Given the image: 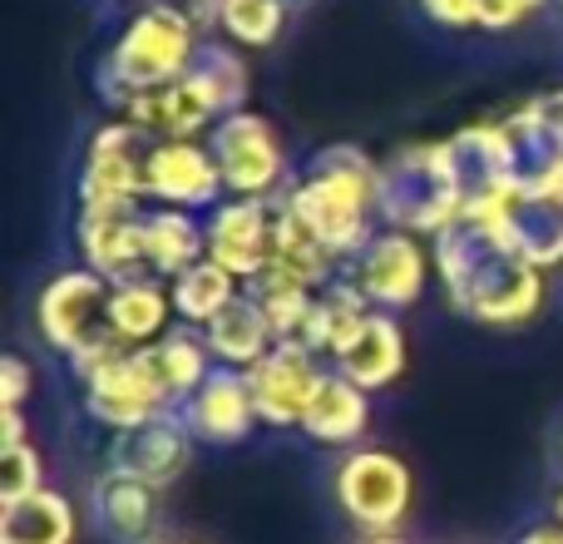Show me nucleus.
I'll return each mask as SVG.
<instances>
[{"label": "nucleus", "mask_w": 563, "mask_h": 544, "mask_svg": "<svg viewBox=\"0 0 563 544\" xmlns=\"http://www.w3.org/2000/svg\"><path fill=\"white\" fill-rule=\"evenodd\" d=\"M109 322H114V337L124 347H154L158 337H168L178 327L168 278L144 272V278L114 282V292H109Z\"/></svg>", "instance_id": "obj_20"}, {"label": "nucleus", "mask_w": 563, "mask_h": 544, "mask_svg": "<svg viewBox=\"0 0 563 544\" xmlns=\"http://www.w3.org/2000/svg\"><path fill=\"white\" fill-rule=\"evenodd\" d=\"M549 278L519 248H509L499 233L460 218L455 228L435 238V282L460 317L495 331H515L544 312Z\"/></svg>", "instance_id": "obj_1"}, {"label": "nucleus", "mask_w": 563, "mask_h": 544, "mask_svg": "<svg viewBox=\"0 0 563 544\" xmlns=\"http://www.w3.org/2000/svg\"><path fill=\"white\" fill-rule=\"evenodd\" d=\"M75 535L79 510L49 486L20 505H0V544H75Z\"/></svg>", "instance_id": "obj_25"}, {"label": "nucleus", "mask_w": 563, "mask_h": 544, "mask_svg": "<svg viewBox=\"0 0 563 544\" xmlns=\"http://www.w3.org/2000/svg\"><path fill=\"white\" fill-rule=\"evenodd\" d=\"M291 6H297V0H223V6H218V30L213 35L243 45L247 55L273 50L277 40L287 35V25H291Z\"/></svg>", "instance_id": "obj_28"}, {"label": "nucleus", "mask_w": 563, "mask_h": 544, "mask_svg": "<svg viewBox=\"0 0 563 544\" xmlns=\"http://www.w3.org/2000/svg\"><path fill=\"white\" fill-rule=\"evenodd\" d=\"M554 10H559V15H563V0H554Z\"/></svg>", "instance_id": "obj_42"}, {"label": "nucleus", "mask_w": 563, "mask_h": 544, "mask_svg": "<svg viewBox=\"0 0 563 544\" xmlns=\"http://www.w3.org/2000/svg\"><path fill=\"white\" fill-rule=\"evenodd\" d=\"M321 377H327V361L307 347V341H277L253 371V401H257V416L263 426L273 431H301V416H307L311 396H317Z\"/></svg>", "instance_id": "obj_13"}, {"label": "nucleus", "mask_w": 563, "mask_h": 544, "mask_svg": "<svg viewBox=\"0 0 563 544\" xmlns=\"http://www.w3.org/2000/svg\"><path fill=\"white\" fill-rule=\"evenodd\" d=\"M247 297H253L257 307H263V317L273 322L277 341L301 337L311 307H317V287H307V282H291V278H282V272H257V278L247 282Z\"/></svg>", "instance_id": "obj_30"}, {"label": "nucleus", "mask_w": 563, "mask_h": 544, "mask_svg": "<svg viewBox=\"0 0 563 544\" xmlns=\"http://www.w3.org/2000/svg\"><path fill=\"white\" fill-rule=\"evenodd\" d=\"M158 496L164 490L144 486L134 476H114V470H99L95 476V520L114 544H148L158 530Z\"/></svg>", "instance_id": "obj_21"}, {"label": "nucleus", "mask_w": 563, "mask_h": 544, "mask_svg": "<svg viewBox=\"0 0 563 544\" xmlns=\"http://www.w3.org/2000/svg\"><path fill=\"white\" fill-rule=\"evenodd\" d=\"M144 208L148 204H114V208H79L75 214V248L79 263L99 278L124 282L144 278Z\"/></svg>", "instance_id": "obj_17"}, {"label": "nucleus", "mask_w": 563, "mask_h": 544, "mask_svg": "<svg viewBox=\"0 0 563 544\" xmlns=\"http://www.w3.org/2000/svg\"><path fill=\"white\" fill-rule=\"evenodd\" d=\"M174 544H203V540H174Z\"/></svg>", "instance_id": "obj_40"}, {"label": "nucleus", "mask_w": 563, "mask_h": 544, "mask_svg": "<svg viewBox=\"0 0 563 544\" xmlns=\"http://www.w3.org/2000/svg\"><path fill=\"white\" fill-rule=\"evenodd\" d=\"M203 341L208 351H213L218 367H233V371H253L257 361L267 357V351L277 347V331L273 322L263 317V307H257L253 297H238L228 312H218L213 322L203 327Z\"/></svg>", "instance_id": "obj_23"}, {"label": "nucleus", "mask_w": 563, "mask_h": 544, "mask_svg": "<svg viewBox=\"0 0 563 544\" xmlns=\"http://www.w3.org/2000/svg\"><path fill=\"white\" fill-rule=\"evenodd\" d=\"M109 292H114V282L79 263V268L55 272L35 297L40 341H45L55 357H65L69 367H75V377L85 367H95L99 357L124 347V341L114 337V322H109Z\"/></svg>", "instance_id": "obj_5"}, {"label": "nucleus", "mask_w": 563, "mask_h": 544, "mask_svg": "<svg viewBox=\"0 0 563 544\" xmlns=\"http://www.w3.org/2000/svg\"><path fill=\"white\" fill-rule=\"evenodd\" d=\"M406 367H410V341L396 312H366V322L351 331V341L331 357V371H341L371 396L396 387L406 377Z\"/></svg>", "instance_id": "obj_18"}, {"label": "nucleus", "mask_w": 563, "mask_h": 544, "mask_svg": "<svg viewBox=\"0 0 563 544\" xmlns=\"http://www.w3.org/2000/svg\"><path fill=\"white\" fill-rule=\"evenodd\" d=\"M554 6V0H485V35H509V30H525L534 15H544V10Z\"/></svg>", "instance_id": "obj_33"}, {"label": "nucleus", "mask_w": 563, "mask_h": 544, "mask_svg": "<svg viewBox=\"0 0 563 544\" xmlns=\"http://www.w3.org/2000/svg\"><path fill=\"white\" fill-rule=\"evenodd\" d=\"M203 45V25L188 15L178 0H144L134 6V15L119 25V35L109 40L104 59L95 69V89L109 109L129 105L144 89H158L168 79L188 75Z\"/></svg>", "instance_id": "obj_3"}, {"label": "nucleus", "mask_w": 563, "mask_h": 544, "mask_svg": "<svg viewBox=\"0 0 563 544\" xmlns=\"http://www.w3.org/2000/svg\"><path fill=\"white\" fill-rule=\"evenodd\" d=\"M168 287H174L178 322H184V327H198V331H203L218 312H228L247 292L243 278H233V272H228L223 263H213V258H203V263H194L188 272L168 278Z\"/></svg>", "instance_id": "obj_26"}, {"label": "nucleus", "mask_w": 563, "mask_h": 544, "mask_svg": "<svg viewBox=\"0 0 563 544\" xmlns=\"http://www.w3.org/2000/svg\"><path fill=\"white\" fill-rule=\"evenodd\" d=\"M223 168L228 198H282V188L291 184L287 144H282L277 124L257 109H233L218 119V129L208 134Z\"/></svg>", "instance_id": "obj_8"}, {"label": "nucleus", "mask_w": 563, "mask_h": 544, "mask_svg": "<svg viewBox=\"0 0 563 544\" xmlns=\"http://www.w3.org/2000/svg\"><path fill=\"white\" fill-rule=\"evenodd\" d=\"M45 490V460L30 446H5L0 450V505H20V500Z\"/></svg>", "instance_id": "obj_31"}, {"label": "nucleus", "mask_w": 563, "mask_h": 544, "mask_svg": "<svg viewBox=\"0 0 563 544\" xmlns=\"http://www.w3.org/2000/svg\"><path fill=\"white\" fill-rule=\"evenodd\" d=\"M154 139L124 115H109L95 124L79 159L75 198L79 208H114V204H144V154Z\"/></svg>", "instance_id": "obj_10"}, {"label": "nucleus", "mask_w": 563, "mask_h": 544, "mask_svg": "<svg viewBox=\"0 0 563 544\" xmlns=\"http://www.w3.org/2000/svg\"><path fill=\"white\" fill-rule=\"evenodd\" d=\"M515 544H563V525H559V520H544V525H529Z\"/></svg>", "instance_id": "obj_36"}, {"label": "nucleus", "mask_w": 563, "mask_h": 544, "mask_svg": "<svg viewBox=\"0 0 563 544\" xmlns=\"http://www.w3.org/2000/svg\"><path fill=\"white\" fill-rule=\"evenodd\" d=\"M109 115H124L144 129L148 139H208L218 129V119L228 115L223 99L203 85V75H178L158 89H144L129 105L109 109Z\"/></svg>", "instance_id": "obj_14"}, {"label": "nucleus", "mask_w": 563, "mask_h": 544, "mask_svg": "<svg viewBox=\"0 0 563 544\" xmlns=\"http://www.w3.org/2000/svg\"><path fill=\"white\" fill-rule=\"evenodd\" d=\"M154 361H158V371H164V387H168V396H174V406H184L218 367L208 341H203V331L184 327V322H178L168 337L154 341Z\"/></svg>", "instance_id": "obj_27"}, {"label": "nucleus", "mask_w": 563, "mask_h": 544, "mask_svg": "<svg viewBox=\"0 0 563 544\" xmlns=\"http://www.w3.org/2000/svg\"><path fill=\"white\" fill-rule=\"evenodd\" d=\"M410 6L430 30H445V35L479 30L485 35V0H410Z\"/></svg>", "instance_id": "obj_32"}, {"label": "nucleus", "mask_w": 563, "mask_h": 544, "mask_svg": "<svg viewBox=\"0 0 563 544\" xmlns=\"http://www.w3.org/2000/svg\"><path fill=\"white\" fill-rule=\"evenodd\" d=\"M331 500L361 535H400L416 510V470L386 446H351L331 466Z\"/></svg>", "instance_id": "obj_6"}, {"label": "nucleus", "mask_w": 563, "mask_h": 544, "mask_svg": "<svg viewBox=\"0 0 563 544\" xmlns=\"http://www.w3.org/2000/svg\"><path fill=\"white\" fill-rule=\"evenodd\" d=\"M366 312H376V307H371L366 292L341 272V278H331L327 287L317 292V307H311V317H307V327H301L297 341H307V347L317 351V357H327V367H331V357L351 341V331L366 322Z\"/></svg>", "instance_id": "obj_24"}, {"label": "nucleus", "mask_w": 563, "mask_h": 544, "mask_svg": "<svg viewBox=\"0 0 563 544\" xmlns=\"http://www.w3.org/2000/svg\"><path fill=\"white\" fill-rule=\"evenodd\" d=\"M470 174L455 139H416L380 159V224L440 238L465 218Z\"/></svg>", "instance_id": "obj_4"}, {"label": "nucleus", "mask_w": 563, "mask_h": 544, "mask_svg": "<svg viewBox=\"0 0 563 544\" xmlns=\"http://www.w3.org/2000/svg\"><path fill=\"white\" fill-rule=\"evenodd\" d=\"M79 391H85V411L104 431H134L164 411H178L154 361V347H119L99 357L95 367L79 371Z\"/></svg>", "instance_id": "obj_7"}, {"label": "nucleus", "mask_w": 563, "mask_h": 544, "mask_svg": "<svg viewBox=\"0 0 563 544\" xmlns=\"http://www.w3.org/2000/svg\"><path fill=\"white\" fill-rule=\"evenodd\" d=\"M559 460H563V431H559Z\"/></svg>", "instance_id": "obj_41"}, {"label": "nucleus", "mask_w": 563, "mask_h": 544, "mask_svg": "<svg viewBox=\"0 0 563 544\" xmlns=\"http://www.w3.org/2000/svg\"><path fill=\"white\" fill-rule=\"evenodd\" d=\"M25 411L20 406H0V450L5 446H25Z\"/></svg>", "instance_id": "obj_35"}, {"label": "nucleus", "mask_w": 563, "mask_h": 544, "mask_svg": "<svg viewBox=\"0 0 563 544\" xmlns=\"http://www.w3.org/2000/svg\"><path fill=\"white\" fill-rule=\"evenodd\" d=\"M109 6H144V0H109Z\"/></svg>", "instance_id": "obj_39"}, {"label": "nucleus", "mask_w": 563, "mask_h": 544, "mask_svg": "<svg viewBox=\"0 0 563 544\" xmlns=\"http://www.w3.org/2000/svg\"><path fill=\"white\" fill-rule=\"evenodd\" d=\"M554 520H559V525H563V486L554 490Z\"/></svg>", "instance_id": "obj_38"}, {"label": "nucleus", "mask_w": 563, "mask_h": 544, "mask_svg": "<svg viewBox=\"0 0 563 544\" xmlns=\"http://www.w3.org/2000/svg\"><path fill=\"white\" fill-rule=\"evenodd\" d=\"M282 204L317 233L341 268L380 233V159L356 144H331L291 174Z\"/></svg>", "instance_id": "obj_2"}, {"label": "nucleus", "mask_w": 563, "mask_h": 544, "mask_svg": "<svg viewBox=\"0 0 563 544\" xmlns=\"http://www.w3.org/2000/svg\"><path fill=\"white\" fill-rule=\"evenodd\" d=\"M361 544H410V540H400V535H366Z\"/></svg>", "instance_id": "obj_37"}, {"label": "nucleus", "mask_w": 563, "mask_h": 544, "mask_svg": "<svg viewBox=\"0 0 563 544\" xmlns=\"http://www.w3.org/2000/svg\"><path fill=\"white\" fill-rule=\"evenodd\" d=\"M30 391H35V371H30L25 357L10 351V357L0 361V406H25Z\"/></svg>", "instance_id": "obj_34"}, {"label": "nucleus", "mask_w": 563, "mask_h": 544, "mask_svg": "<svg viewBox=\"0 0 563 544\" xmlns=\"http://www.w3.org/2000/svg\"><path fill=\"white\" fill-rule=\"evenodd\" d=\"M208 224V258L223 263L243 287L267 268L273 258V233H277V198H223Z\"/></svg>", "instance_id": "obj_15"}, {"label": "nucleus", "mask_w": 563, "mask_h": 544, "mask_svg": "<svg viewBox=\"0 0 563 544\" xmlns=\"http://www.w3.org/2000/svg\"><path fill=\"white\" fill-rule=\"evenodd\" d=\"M194 75H203V85L223 99V109H247L253 99V65H247V50L233 45L223 35H203L198 45V59H194Z\"/></svg>", "instance_id": "obj_29"}, {"label": "nucleus", "mask_w": 563, "mask_h": 544, "mask_svg": "<svg viewBox=\"0 0 563 544\" xmlns=\"http://www.w3.org/2000/svg\"><path fill=\"white\" fill-rule=\"evenodd\" d=\"M371 416H376V411H371V391H361L356 381H346L341 371L327 367L307 416H301V436L317 440V446H331V450H351L366 440Z\"/></svg>", "instance_id": "obj_19"}, {"label": "nucleus", "mask_w": 563, "mask_h": 544, "mask_svg": "<svg viewBox=\"0 0 563 544\" xmlns=\"http://www.w3.org/2000/svg\"><path fill=\"white\" fill-rule=\"evenodd\" d=\"M228 198L223 168L208 139H154L144 154V204L213 214Z\"/></svg>", "instance_id": "obj_11"}, {"label": "nucleus", "mask_w": 563, "mask_h": 544, "mask_svg": "<svg viewBox=\"0 0 563 544\" xmlns=\"http://www.w3.org/2000/svg\"><path fill=\"white\" fill-rule=\"evenodd\" d=\"M178 416L194 431L198 446H218V450L243 446L263 426L253 401V381H247V371H233V367H213V377L178 406Z\"/></svg>", "instance_id": "obj_16"}, {"label": "nucleus", "mask_w": 563, "mask_h": 544, "mask_svg": "<svg viewBox=\"0 0 563 544\" xmlns=\"http://www.w3.org/2000/svg\"><path fill=\"white\" fill-rule=\"evenodd\" d=\"M194 450H198V440H194V431L184 426V416L164 411V416L144 421V426H134V431H109L104 470L134 476L154 490H168L194 466Z\"/></svg>", "instance_id": "obj_12"}, {"label": "nucleus", "mask_w": 563, "mask_h": 544, "mask_svg": "<svg viewBox=\"0 0 563 544\" xmlns=\"http://www.w3.org/2000/svg\"><path fill=\"white\" fill-rule=\"evenodd\" d=\"M208 258V224L203 214L188 208H164L148 204L144 208V263L154 278H178L194 263Z\"/></svg>", "instance_id": "obj_22"}, {"label": "nucleus", "mask_w": 563, "mask_h": 544, "mask_svg": "<svg viewBox=\"0 0 563 544\" xmlns=\"http://www.w3.org/2000/svg\"><path fill=\"white\" fill-rule=\"evenodd\" d=\"M341 272L366 292L376 312H406L426 297L435 278V248H426V238L406 228H380Z\"/></svg>", "instance_id": "obj_9"}, {"label": "nucleus", "mask_w": 563, "mask_h": 544, "mask_svg": "<svg viewBox=\"0 0 563 544\" xmlns=\"http://www.w3.org/2000/svg\"><path fill=\"white\" fill-rule=\"evenodd\" d=\"M559 278H563V272H559Z\"/></svg>", "instance_id": "obj_43"}]
</instances>
